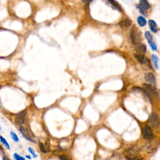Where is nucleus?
Instances as JSON below:
<instances>
[{
  "mask_svg": "<svg viewBox=\"0 0 160 160\" xmlns=\"http://www.w3.org/2000/svg\"><path fill=\"white\" fill-rule=\"evenodd\" d=\"M135 58L138 60V62H140L141 64H146L150 67V68H152V66H151V62H150L149 59L146 58L143 55H140V54H135L134 55Z\"/></svg>",
  "mask_w": 160,
  "mask_h": 160,
  "instance_id": "423d86ee",
  "label": "nucleus"
},
{
  "mask_svg": "<svg viewBox=\"0 0 160 160\" xmlns=\"http://www.w3.org/2000/svg\"><path fill=\"white\" fill-rule=\"evenodd\" d=\"M0 130H1V126H0Z\"/></svg>",
  "mask_w": 160,
  "mask_h": 160,
  "instance_id": "c85d7f7f",
  "label": "nucleus"
},
{
  "mask_svg": "<svg viewBox=\"0 0 160 160\" xmlns=\"http://www.w3.org/2000/svg\"><path fill=\"white\" fill-rule=\"evenodd\" d=\"M109 3L111 4V6L113 9H117V10H118L119 11H120V12H121V8L120 4L118 3V2H116V1H109Z\"/></svg>",
  "mask_w": 160,
  "mask_h": 160,
  "instance_id": "2eb2a0df",
  "label": "nucleus"
},
{
  "mask_svg": "<svg viewBox=\"0 0 160 160\" xmlns=\"http://www.w3.org/2000/svg\"><path fill=\"white\" fill-rule=\"evenodd\" d=\"M145 37H146V38L147 39V40H148V41H153V36L151 35V34L150 33V32L149 31H146L145 32Z\"/></svg>",
  "mask_w": 160,
  "mask_h": 160,
  "instance_id": "a211bd4d",
  "label": "nucleus"
},
{
  "mask_svg": "<svg viewBox=\"0 0 160 160\" xmlns=\"http://www.w3.org/2000/svg\"><path fill=\"white\" fill-rule=\"evenodd\" d=\"M149 123L150 125L155 129H157L159 126V120L158 115L156 113L151 114V115L150 116L149 118Z\"/></svg>",
  "mask_w": 160,
  "mask_h": 160,
  "instance_id": "39448f33",
  "label": "nucleus"
},
{
  "mask_svg": "<svg viewBox=\"0 0 160 160\" xmlns=\"http://www.w3.org/2000/svg\"><path fill=\"white\" fill-rule=\"evenodd\" d=\"M148 43L151 48H152V50L153 51H156L157 50V46H156V44H155L153 41H148Z\"/></svg>",
  "mask_w": 160,
  "mask_h": 160,
  "instance_id": "412c9836",
  "label": "nucleus"
},
{
  "mask_svg": "<svg viewBox=\"0 0 160 160\" xmlns=\"http://www.w3.org/2000/svg\"><path fill=\"white\" fill-rule=\"evenodd\" d=\"M143 87H144L145 94H146L147 96L151 99L152 96H155V97H158V93L157 89L152 85H150L148 84H143Z\"/></svg>",
  "mask_w": 160,
  "mask_h": 160,
  "instance_id": "f03ea898",
  "label": "nucleus"
},
{
  "mask_svg": "<svg viewBox=\"0 0 160 160\" xmlns=\"http://www.w3.org/2000/svg\"><path fill=\"white\" fill-rule=\"evenodd\" d=\"M137 9H138L139 10V12L141 13V14H144V15H145V16H147V12L146 11V10H145L144 9L141 8L140 6H137Z\"/></svg>",
  "mask_w": 160,
  "mask_h": 160,
  "instance_id": "b1692460",
  "label": "nucleus"
},
{
  "mask_svg": "<svg viewBox=\"0 0 160 160\" xmlns=\"http://www.w3.org/2000/svg\"><path fill=\"white\" fill-rule=\"evenodd\" d=\"M152 60H153V64H154V66L155 67V68H156V70L159 69V66H158V58L157 57V56H156L155 55H152Z\"/></svg>",
  "mask_w": 160,
  "mask_h": 160,
  "instance_id": "dca6fc26",
  "label": "nucleus"
},
{
  "mask_svg": "<svg viewBox=\"0 0 160 160\" xmlns=\"http://www.w3.org/2000/svg\"><path fill=\"white\" fill-rule=\"evenodd\" d=\"M39 146H40V150H41V151L42 152H43V153H46L47 152L45 146V145H44L43 143H41V142H40V144H39Z\"/></svg>",
  "mask_w": 160,
  "mask_h": 160,
  "instance_id": "5701e85b",
  "label": "nucleus"
},
{
  "mask_svg": "<svg viewBox=\"0 0 160 160\" xmlns=\"http://www.w3.org/2000/svg\"><path fill=\"white\" fill-rule=\"evenodd\" d=\"M26 115V111L23 110L16 115L15 117V122L18 125H23L25 123V117Z\"/></svg>",
  "mask_w": 160,
  "mask_h": 160,
  "instance_id": "0eeeda50",
  "label": "nucleus"
},
{
  "mask_svg": "<svg viewBox=\"0 0 160 160\" xmlns=\"http://www.w3.org/2000/svg\"><path fill=\"white\" fill-rule=\"evenodd\" d=\"M28 151H29V152L30 153V154H32L33 157L35 158L38 157V155L36 154V153H35V150L33 149L32 148H30V147H29V148H28Z\"/></svg>",
  "mask_w": 160,
  "mask_h": 160,
  "instance_id": "4be33fe9",
  "label": "nucleus"
},
{
  "mask_svg": "<svg viewBox=\"0 0 160 160\" xmlns=\"http://www.w3.org/2000/svg\"><path fill=\"white\" fill-rule=\"evenodd\" d=\"M3 160H10L9 158L6 156H3Z\"/></svg>",
  "mask_w": 160,
  "mask_h": 160,
  "instance_id": "a878e982",
  "label": "nucleus"
},
{
  "mask_svg": "<svg viewBox=\"0 0 160 160\" xmlns=\"http://www.w3.org/2000/svg\"><path fill=\"white\" fill-rule=\"evenodd\" d=\"M130 38H131V42L134 45H136V44L140 43L139 41L141 38V33L138 31V29H135L133 28L131 29V33H130Z\"/></svg>",
  "mask_w": 160,
  "mask_h": 160,
  "instance_id": "20e7f679",
  "label": "nucleus"
},
{
  "mask_svg": "<svg viewBox=\"0 0 160 160\" xmlns=\"http://www.w3.org/2000/svg\"><path fill=\"white\" fill-rule=\"evenodd\" d=\"M26 158H27L28 159H31V157L30 156H29V155H26Z\"/></svg>",
  "mask_w": 160,
  "mask_h": 160,
  "instance_id": "bb28decb",
  "label": "nucleus"
},
{
  "mask_svg": "<svg viewBox=\"0 0 160 160\" xmlns=\"http://www.w3.org/2000/svg\"><path fill=\"white\" fill-rule=\"evenodd\" d=\"M0 88H1V86H0Z\"/></svg>",
  "mask_w": 160,
  "mask_h": 160,
  "instance_id": "c756f323",
  "label": "nucleus"
},
{
  "mask_svg": "<svg viewBox=\"0 0 160 160\" xmlns=\"http://www.w3.org/2000/svg\"><path fill=\"white\" fill-rule=\"evenodd\" d=\"M13 158L15 160H26L25 158L18 154V153H14L13 154Z\"/></svg>",
  "mask_w": 160,
  "mask_h": 160,
  "instance_id": "aec40b11",
  "label": "nucleus"
},
{
  "mask_svg": "<svg viewBox=\"0 0 160 160\" xmlns=\"http://www.w3.org/2000/svg\"><path fill=\"white\" fill-rule=\"evenodd\" d=\"M140 6L143 9H144L145 10H147V9H149L150 8V3L146 1V0H140Z\"/></svg>",
  "mask_w": 160,
  "mask_h": 160,
  "instance_id": "ddd939ff",
  "label": "nucleus"
},
{
  "mask_svg": "<svg viewBox=\"0 0 160 160\" xmlns=\"http://www.w3.org/2000/svg\"><path fill=\"white\" fill-rule=\"evenodd\" d=\"M1 101H0V106H1Z\"/></svg>",
  "mask_w": 160,
  "mask_h": 160,
  "instance_id": "cd10ccee",
  "label": "nucleus"
},
{
  "mask_svg": "<svg viewBox=\"0 0 160 160\" xmlns=\"http://www.w3.org/2000/svg\"><path fill=\"white\" fill-rule=\"evenodd\" d=\"M132 24V21L131 19H130L129 18H126L122 19L121 22L119 23V26L120 27H121L123 29H127Z\"/></svg>",
  "mask_w": 160,
  "mask_h": 160,
  "instance_id": "1a4fd4ad",
  "label": "nucleus"
},
{
  "mask_svg": "<svg viewBox=\"0 0 160 160\" xmlns=\"http://www.w3.org/2000/svg\"><path fill=\"white\" fill-rule=\"evenodd\" d=\"M148 23H149V27L150 29L151 30V31L154 33H157L158 31V27L157 23H156L154 21L152 20V19H150V20H149Z\"/></svg>",
  "mask_w": 160,
  "mask_h": 160,
  "instance_id": "9b49d317",
  "label": "nucleus"
},
{
  "mask_svg": "<svg viewBox=\"0 0 160 160\" xmlns=\"http://www.w3.org/2000/svg\"><path fill=\"white\" fill-rule=\"evenodd\" d=\"M143 138L146 140H151L154 138V133L152 128L149 125H145L143 128Z\"/></svg>",
  "mask_w": 160,
  "mask_h": 160,
  "instance_id": "7ed1b4c3",
  "label": "nucleus"
},
{
  "mask_svg": "<svg viewBox=\"0 0 160 160\" xmlns=\"http://www.w3.org/2000/svg\"><path fill=\"white\" fill-rule=\"evenodd\" d=\"M10 135H11V138H12V139L14 140V141H15V142H18L19 141L18 137L17 135H16V134L14 133V131H11L10 132Z\"/></svg>",
  "mask_w": 160,
  "mask_h": 160,
  "instance_id": "6ab92c4d",
  "label": "nucleus"
},
{
  "mask_svg": "<svg viewBox=\"0 0 160 160\" xmlns=\"http://www.w3.org/2000/svg\"><path fill=\"white\" fill-rule=\"evenodd\" d=\"M59 158H60V159L61 160H70V159H68L66 156H65V155H61Z\"/></svg>",
  "mask_w": 160,
  "mask_h": 160,
  "instance_id": "393cba45",
  "label": "nucleus"
},
{
  "mask_svg": "<svg viewBox=\"0 0 160 160\" xmlns=\"http://www.w3.org/2000/svg\"><path fill=\"white\" fill-rule=\"evenodd\" d=\"M19 131L21 132V133H22L23 135V136L26 139V140H28V141H32V142H35L33 141V140H32L31 138H30V137H29L28 134V133H27L26 130L25 129L23 128V126L19 127Z\"/></svg>",
  "mask_w": 160,
  "mask_h": 160,
  "instance_id": "f8f14e48",
  "label": "nucleus"
},
{
  "mask_svg": "<svg viewBox=\"0 0 160 160\" xmlns=\"http://www.w3.org/2000/svg\"><path fill=\"white\" fill-rule=\"evenodd\" d=\"M135 50L138 54H140V55H144L146 53L147 48L146 45L144 44H142L141 43H138L135 45Z\"/></svg>",
  "mask_w": 160,
  "mask_h": 160,
  "instance_id": "6e6552de",
  "label": "nucleus"
},
{
  "mask_svg": "<svg viewBox=\"0 0 160 160\" xmlns=\"http://www.w3.org/2000/svg\"><path fill=\"white\" fill-rule=\"evenodd\" d=\"M0 141H1V143H3V145H4V146H5L8 150L10 149V146H9V143H8L7 141L6 140V139L4 138V137L2 136H0Z\"/></svg>",
  "mask_w": 160,
  "mask_h": 160,
  "instance_id": "f3484780",
  "label": "nucleus"
},
{
  "mask_svg": "<svg viewBox=\"0 0 160 160\" xmlns=\"http://www.w3.org/2000/svg\"><path fill=\"white\" fill-rule=\"evenodd\" d=\"M145 79L148 83L151 84H156V79H155L153 73H148L145 75Z\"/></svg>",
  "mask_w": 160,
  "mask_h": 160,
  "instance_id": "9d476101",
  "label": "nucleus"
},
{
  "mask_svg": "<svg viewBox=\"0 0 160 160\" xmlns=\"http://www.w3.org/2000/svg\"><path fill=\"white\" fill-rule=\"evenodd\" d=\"M124 156L128 160H142L141 156L139 154V150L136 147H131L123 152Z\"/></svg>",
  "mask_w": 160,
  "mask_h": 160,
  "instance_id": "f257e3e1",
  "label": "nucleus"
},
{
  "mask_svg": "<svg viewBox=\"0 0 160 160\" xmlns=\"http://www.w3.org/2000/svg\"><path fill=\"white\" fill-rule=\"evenodd\" d=\"M137 22H138V24L141 27L145 26L146 25V19H145L144 17H143V16H138V18H137Z\"/></svg>",
  "mask_w": 160,
  "mask_h": 160,
  "instance_id": "4468645a",
  "label": "nucleus"
}]
</instances>
